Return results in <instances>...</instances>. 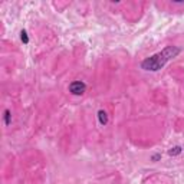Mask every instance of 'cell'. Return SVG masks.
I'll list each match as a JSON object with an SVG mask.
<instances>
[{"instance_id": "1", "label": "cell", "mask_w": 184, "mask_h": 184, "mask_svg": "<svg viewBox=\"0 0 184 184\" xmlns=\"http://www.w3.org/2000/svg\"><path fill=\"white\" fill-rule=\"evenodd\" d=\"M178 53H180V48H177V46H167V48H164L163 51L158 52V53L144 59V61L141 62V68H143L144 71L157 72V71H160L170 59L176 58Z\"/></svg>"}, {"instance_id": "6", "label": "cell", "mask_w": 184, "mask_h": 184, "mask_svg": "<svg viewBox=\"0 0 184 184\" xmlns=\"http://www.w3.org/2000/svg\"><path fill=\"white\" fill-rule=\"evenodd\" d=\"M20 38H22V42H23L24 45H27V43H29V38H27L26 30H22V32H20Z\"/></svg>"}, {"instance_id": "5", "label": "cell", "mask_w": 184, "mask_h": 184, "mask_svg": "<svg viewBox=\"0 0 184 184\" xmlns=\"http://www.w3.org/2000/svg\"><path fill=\"white\" fill-rule=\"evenodd\" d=\"M10 118H12L10 111H9V109H4V124H6V125H10Z\"/></svg>"}, {"instance_id": "4", "label": "cell", "mask_w": 184, "mask_h": 184, "mask_svg": "<svg viewBox=\"0 0 184 184\" xmlns=\"http://www.w3.org/2000/svg\"><path fill=\"white\" fill-rule=\"evenodd\" d=\"M168 154H170V155H178V154H181V147L180 145L173 147V148L168 151Z\"/></svg>"}, {"instance_id": "3", "label": "cell", "mask_w": 184, "mask_h": 184, "mask_svg": "<svg viewBox=\"0 0 184 184\" xmlns=\"http://www.w3.org/2000/svg\"><path fill=\"white\" fill-rule=\"evenodd\" d=\"M98 118H99V124L101 125H106L108 124V115L104 109H99L98 111Z\"/></svg>"}, {"instance_id": "7", "label": "cell", "mask_w": 184, "mask_h": 184, "mask_svg": "<svg viewBox=\"0 0 184 184\" xmlns=\"http://www.w3.org/2000/svg\"><path fill=\"white\" fill-rule=\"evenodd\" d=\"M160 158H161V154H155V155H153V158H151V160L157 161V160H160Z\"/></svg>"}, {"instance_id": "2", "label": "cell", "mask_w": 184, "mask_h": 184, "mask_svg": "<svg viewBox=\"0 0 184 184\" xmlns=\"http://www.w3.org/2000/svg\"><path fill=\"white\" fill-rule=\"evenodd\" d=\"M86 91V84L82 81H73L69 85V92L72 95H82Z\"/></svg>"}]
</instances>
